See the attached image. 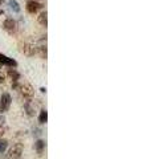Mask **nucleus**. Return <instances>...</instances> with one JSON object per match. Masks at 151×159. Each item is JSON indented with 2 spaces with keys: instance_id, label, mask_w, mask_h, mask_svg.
<instances>
[{
  "instance_id": "obj_1",
  "label": "nucleus",
  "mask_w": 151,
  "mask_h": 159,
  "mask_svg": "<svg viewBox=\"0 0 151 159\" xmlns=\"http://www.w3.org/2000/svg\"><path fill=\"white\" fill-rule=\"evenodd\" d=\"M44 4H45V0H28L25 8H27L28 13L34 15V13H37L40 9L44 7Z\"/></svg>"
},
{
  "instance_id": "obj_2",
  "label": "nucleus",
  "mask_w": 151,
  "mask_h": 159,
  "mask_svg": "<svg viewBox=\"0 0 151 159\" xmlns=\"http://www.w3.org/2000/svg\"><path fill=\"white\" fill-rule=\"evenodd\" d=\"M23 150H24L23 143H15V145L8 150V152L6 154V155H8L11 159H19L20 157H21Z\"/></svg>"
},
{
  "instance_id": "obj_3",
  "label": "nucleus",
  "mask_w": 151,
  "mask_h": 159,
  "mask_svg": "<svg viewBox=\"0 0 151 159\" xmlns=\"http://www.w3.org/2000/svg\"><path fill=\"white\" fill-rule=\"evenodd\" d=\"M3 28L6 29V31L9 33V34H16L17 33V31H19V27H17V23L13 19H11V17H8V19H6L4 20V23H3Z\"/></svg>"
},
{
  "instance_id": "obj_4",
  "label": "nucleus",
  "mask_w": 151,
  "mask_h": 159,
  "mask_svg": "<svg viewBox=\"0 0 151 159\" xmlns=\"http://www.w3.org/2000/svg\"><path fill=\"white\" fill-rule=\"evenodd\" d=\"M11 103H12L11 94H8V93L2 94V97H0V113L8 111V109L11 107Z\"/></svg>"
},
{
  "instance_id": "obj_5",
  "label": "nucleus",
  "mask_w": 151,
  "mask_h": 159,
  "mask_svg": "<svg viewBox=\"0 0 151 159\" xmlns=\"http://www.w3.org/2000/svg\"><path fill=\"white\" fill-rule=\"evenodd\" d=\"M17 89L20 90L21 96H23L25 99H32L33 94H34V90H33V88L29 85V84H23V85H20Z\"/></svg>"
},
{
  "instance_id": "obj_6",
  "label": "nucleus",
  "mask_w": 151,
  "mask_h": 159,
  "mask_svg": "<svg viewBox=\"0 0 151 159\" xmlns=\"http://www.w3.org/2000/svg\"><path fill=\"white\" fill-rule=\"evenodd\" d=\"M0 65H4V66H8V68H16L17 62L15 61L13 58H9L6 56V54L0 53Z\"/></svg>"
},
{
  "instance_id": "obj_7",
  "label": "nucleus",
  "mask_w": 151,
  "mask_h": 159,
  "mask_svg": "<svg viewBox=\"0 0 151 159\" xmlns=\"http://www.w3.org/2000/svg\"><path fill=\"white\" fill-rule=\"evenodd\" d=\"M21 52L25 54V56L32 57V56H34V54L37 53V47H34L33 44H24Z\"/></svg>"
},
{
  "instance_id": "obj_8",
  "label": "nucleus",
  "mask_w": 151,
  "mask_h": 159,
  "mask_svg": "<svg viewBox=\"0 0 151 159\" xmlns=\"http://www.w3.org/2000/svg\"><path fill=\"white\" fill-rule=\"evenodd\" d=\"M24 109H25V111H27V114H28L29 117H33L34 113H36L34 102L32 101V99H25V102H24Z\"/></svg>"
},
{
  "instance_id": "obj_9",
  "label": "nucleus",
  "mask_w": 151,
  "mask_h": 159,
  "mask_svg": "<svg viewBox=\"0 0 151 159\" xmlns=\"http://www.w3.org/2000/svg\"><path fill=\"white\" fill-rule=\"evenodd\" d=\"M37 21H39V24H40L41 27H47V25H48V12H47V11H43L39 15Z\"/></svg>"
},
{
  "instance_id": "obj_10",
  "label": "nucleus",
  "mask_w": 151,
  "mask_h": 159,
  "mask_svg": "<svg viewBox=\"0 0 151 159\" xmlns=\"http://www.w3.org/2000/svg\"><path fill=\"white\" fill-rule=\"evenodd\" d=\"M34 148H36V151L40 157L44 154V150H45V142L43 141V139H39V141L34 143Z\"/></svg>"
},
{
  "instance_id": "obj_11",
  "label": "nucleus",
  "mask_w": 151,
  "mask_h": 159,
  "mask_svg": "<svg viewBox=\"0 0 151 159\" xmlns=\"http://www.w3.org/2000/svg\"><path fill=\"white\" fill-rule=\"evenodd\" d=\"M8 76L11 77L12 80V82H17L19 80H20V73L16 70L15 68H11V69H8Z\"/></svg>"
},
{
  "instance_id": "obj_12",
  "label": "nucleus",
  "mask_w": 151,
  "mask_h": 159,
  "mask_svg": "<svg viewBox=\"0 0 151 159\" xmlns=\"http://www.w3.org/2000/svg\"><path fill=\"white\" fill-rule=\"evenodd\" d=\"M37 53L40 54V57L43 60H47L48 57V52H47V44H41L40 47H37Z\"/></svg>"
},
{
  "instance_id": "obj_13",
  "label": "nucleus",
  "mask_w": 151,
  "mask_h": 159,
  "mask_svg": "<svg viewBox=\"0 0 151 159\" xmlns=\"http://www.w3.org/2000/svg\"><path fill=\"white\" fill-rule=\"evenodd\" d=\"M39 122L41 123V125H44V123L48 122V111L47 110H43L40 111V116H39Z\"/></svg>"
},
{
  "instance_id": "obj_14",
  "label": "nucleus",
  "mask_w": 151,
  "mask_h": 159,
  "mask_svg": "<svg viewBox=\"0 0 151 159\" xmlns=\"http://www.w3.org/2000/svg\"><path fill=\"white\" fill-rule=\"evenodd\" d=\"M8 4H9V8H11L15 13H19L20 12V6H19V3L16 2V0H9Z\"/></svg>"
},
{
  "instance_id": "obj_15",
  "label": "nucleus",
  "mask_w": 151,
  "mask_h": 159,
  "mask_svg": "<svg viewBox=\"0 0 151 159\" xmlns=\"http://www.w3.org/2000/svg\"><path fill=\"white\" fill-rule=\"evenodd\" d=\"M7 147H8V141H6V139H3V138H0V155L6 152Z\"/></svg>"
},
{
  "instance_id": "obj_16",
  "label": "nucleus",
  "mask_w": 151,
  "mask_h": 159,
  "mask_svg": "<svg viewBox=\"0 0 151 159\" xmlns=\"http://www.w3.org/2000/svg\"><path fill=\"white\" fill-rule=\"evenodd\" d=\"M4 126H6V117H4V116H0V135L3 134Z\"/></svg>"
},
{
  "instance_id": "obj_17",
  "label": "nucleus",
  "mask_w": 151,
  "mask_h": 159,
  "mask_svg": "<svg viewBox=\"0 0 151 159\" xmlns=\"http://www.w3.org/2000/svg\"><path fill=\"white\" fill-rule=\"evenodd\" d=\"M4 81H6V76L0 72V84H4Z\"/></svg>"
},
{
  "instance_id": "obj_18",
  "label": "nucleus",
  "mask_w": 151,
  "mask_h": 159,
  "mask_svg": "<svg viewBox=\"0 0 151 159\" xmlns=\"http://www.w3.org/2000/svg\"><path fill=\"white\" fill-rule=\"evenodd\" d=\"M3 159H11V158H9L8 155H4V157H3Z\"/></svg>"
},
{
  "instance_id": "obj_19",
  "label": "nucleus",
  "mask_w": 151,
  "mask_h": 159,
  "mask_svg": "<svg viewBox=\"0 0 151 159\" xmlns=\"http://www.w3.org/2000/svg\"><path fill=\"white\" fill-rule=\"evenodd\" d=\"M3 6V0H0V7H2Z\"/></svg>"
},
{
  "instance_id": "obj_20",
  "label": "nucleus",
  "mask_w": 151,
  "mask_h": 159,
  "mask_svg": "<svg viewBox=\"0 0 151 159\" xmlns=\"http://www.w3.org/2000/svg\"><path fill=\"white\" fill-rule=\"evenodd\" d=\"M2 15H4V11H0V16H2Z\"/></svg>"
},
{
  "instance_id": "obj_21",
  "label": "nucleus",
  "mask_w": 151,
  "mask_h": 159,
  "mask_svg": "<svg viewBox=\"0 0 151 159\" xmlns=\"http://www.w3.org/2000/svg\"><path fill=\"white\" fill-rule=\"evenodd\" d=\"M0 69H2V65H0Z\"/></svg>"
}]
</instances>
